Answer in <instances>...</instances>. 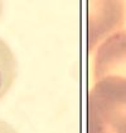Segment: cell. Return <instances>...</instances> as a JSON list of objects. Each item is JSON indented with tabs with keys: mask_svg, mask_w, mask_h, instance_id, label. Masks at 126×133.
Instances as JSON below:
<instances>
[{
	"mask_svg": "<svg viewBox=\"0 0 126 133\" xmlns=\"http://www.w3.org/2000/svg\"><path fill=\"white\" fill-rule=\"evenodd\" d=\"M87 133H126V79L94 82L87 98Z\"/></svg>",
	"mask_w": 126,
	"mask_h": 133,
	"instance_id": "cell-1",
	"label": "cell"
},
{
	"mask_svg": "<svg viewBox=\"0 0 126 133\" xmlns=\"http://www.w3.org/2000/svg\"><path fill=\"white\" fill-rule=\"evenodd\" d=\"M0 133H17L14 127L5 121H0Z\"/></svg>",
	"mask_w": 126,
	"mask_h": 133,
	"instance_id": "cell-5",
	"label": "cell"
},
{
	"mask_svg": "<svg viewBox=\"0 0 126 133\" xmlns=\"http://www.w3.org/2000/svg\"><path fill=\"white\" fill-rule=\"evenodd\" d=\"M100 6L91 0V4L98 8H90L91 14L88 15V50L92 51L96 43L105 39L107 33L120 25L124 19L122 4L120 0H96Z\"/></svg>",
	"mask_w": 126,
	"mask_h": 133,
	"instance_id": "cell-3",
	"label": "cell"
},
{
	"mask_svg": "<svg viewBox=\"0 0 126 133\" xmlns=\"http://www.w3.org/2000/svg\"><path fill=\"white\" fill-rule=\"evenodd\" d=\"M18 75V62L9 44L0 38V100L9 92Z\"/></svg>",
	"mask_w": 126,
	"mask_h": 133,
	"instance_id": "cell-4",
	"label": "cell"
},
{
	"mask_svg": "<svg viewBox=\"0 0 126 133\" xmlns=\"http://www.w3.org/2000/svg\"><path fill=\"white\" fill-rule=\"evenodd\" d=\"M3 13V0H0V15Z\"/></svg>",
	"mask_w": 126,
	"mask_h": 133,
	"instance_id": "cell-6",
	"label": "cell"
},
{
	"mask_svg": "<svg viewBox=\"0 0 126 133\" xmlns=\"http://www.w3.org/2000/svg\"><path fill=\"white\" fill-rule=\"evenodd\" d=\"M94 80L105 77L126 79V31L107 36L97 47L92 66Z\"/></svg>",
	"mask_w": 126,
	"mask_h": 133,
	"instance_id": "cell-2",
	"label": "cell"
}]
</instances>
